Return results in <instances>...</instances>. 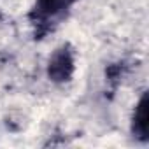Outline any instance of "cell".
Instances as JSON below:
<instances>
[{"label":"cell","instance_id":"7a4b0ae2","mask_svg":"<svg viewBox=\"0 0 149 149\" xmlns=\"http://www.w3.org/2000/svg\"><path fill=\"white\" fill-rule=\"evenodd\" d=\"M72 72H74V53L72 49H68V46H61L51 56L47 74L53 81L63 83L72 77Z\"/></svg>","mask_w":149,"mask_h":149},{"label":"cell","instance_id":"3957f363","mask_svg":"<svg viewBox=\"0 0 149 149\" xmlns=\"http://www.w3.org/2000/svg\"><path fill=\"white\" fill-rule=\"evenodd\" d=\"M132 133L140 140H147V95L144 93L133 111L132 118Z\"/></svg>","mask_w":149,"mask_h":149},{"label":"cell","instance_id":"6da1fadb","mask_svg":"<svg viewBox=\"0 0 149 149\" xmlns=\"http://www.w3.org/2000/svg\"><path fill=\"white\" fill-rule=\"evenodd\" d=\"M76 0H35L30 11V21L35 30V37L40 39L53 32L70 13Z\"/></svg>","mask_w":149,"mask_h":149}]
</instances>
